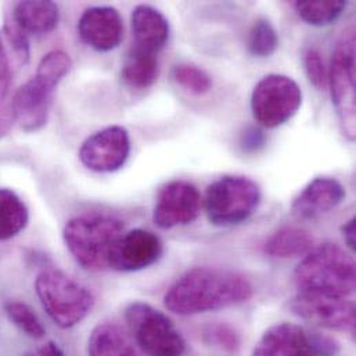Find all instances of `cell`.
<instances>
[{"label": "cell", "mask_w": 356, "mask_h": 356, "mask_svg": "<svg viewBox=\"0 0 356 356\" xmlns=\"http://www.w3.org/2000/svg\"><path fill=\"white\" fill-rule=\"evenodd\" d=\"M172 75L181 88L194 95H205L212 88L211 76L194 64L183 63L175 65Z\"/></svg>", "instance_id": "cell-27"}, {"label": "cell", "mask_w": 356, "mask_h": 356, "mask_svg": "<svg viewBox=\"0 0 356 356\" xmlns=\"http://www.w3.org/2000/svg\"><path fill=\"white\" fill-rule=\"evenodd\" d=\"M347 4L346 0H300L294 3V10L307 24L327 26L341 17Z\"/></svg>", "instance_id": "cell-23"}, {"label": "cell", "mask_w": 356, "mask_h": 356, "mask_svg": "<svg viewBox=\"0 0 356 356\" xmlns=\"http://www.w3.org/2000/svg\"><path fill=\"white\" fill-rule=\"evenodd\" d=\"M28 220L29 211L21 197L10 188H0V241L19 234Z\"/></svg>", "instance_id": "cell-22"}, {"label": "cell", "mask_w": 356, "mask_h": 356, "mask_svg": "<svg viewBox=\"0 0 356 356\" xmlns=\"http://www.w3.org/2000/svg\"><path fill=\"white\" fill-rule=\"evenodd\" d=\"M248 51L254 57H270L279 47V35L273 24L266 18L257 19L248 33Z\"/></svg>", "instance_id": "cell-24"}, {"label": "cell", "mask_w": 356, "mask_h": 356, "mask_svg": "<svg viewBox=\"0 0 356 356\" xmlns=\"http://www.w3.org/2000/svg\"><path fill=\"white\" fill-rule=\"evenodd\" d=\"M131 154V138L120 125L107 127L89 136L79 149V161L83 167L99 174H111L121 170Z\"/></svg>", "instance_id": "cell-12"}, {"label": "cell", "mask_w": 356, "mask_h": 356, "mask_svg": "<svg viewBox=\"0 0 356 356\" xmlns=\"http://www.w3.org/2000/svg\"><path fill=\"white\" fill-rule=\"evenodd\" d=\"M207 336L211 339L212 343H215L219 347H223L225 350L234 351L238 346V340H237L236 333L232 329L226 327V326L212 327V329H209Z\"/></svg>", "instance_id": "cell-31"}, {"label": "cell", "mask_w": 356, "mask_h": 356, "mask_svg": "<svg viewBox=\"0 0 356 356\" xmlns=\"http://www.w3.org/2000/svg\"><path fill=\"white\" fill-rule=\"evenodd\" d=\"M201 209L198 188L187 180H172L161 187L157 195L153 222L163 230L193 223Z\"/></svg>", "instance_id": "cell-13"}, {"label": "cell", "mask_w": 356, "mask_h": 356, "mask_svg": "<svg viewBox=\"0 0 356 356\" xmlns=\"http://www.w3.org/2000/svg\"><path fill=\"white\" fill-rule=\"evenodd\" d=\"M125 319L138 346L149 356H181L186 341L174 322L146 302H132Z\"/></svg>", "instance_id": "cell-7"}, {"label": "cell", "mask_w": 356, "mask_h": 356, "mask_svg": "<svg viewBox=\"0 0 356 356\" xmlns=\"http://www.w3.org/2000/svg\"><path fill=\"white\" fill-rule=\"evenodd\" d=\"M124 233V222L115 216L88 213L70 219L63 230L64 244L85 270L108 268L111 248Z\"/></svg>", "instance_id": "cell-4"}, {"label": "cell", "mask_w": 356, "mask_h": 356, "mask_svg": "<svg viewBox=\"0 0 356 356\" xmlns=\"http://www.w3.org/2000/svg\"><path fill=\"white\" fill-rule=\"evenodd\" d=\"M89 356H136L124 330L115 323L97 325L88 340Z\"/></svg>", "instance_id": "cell-20"}, {"label": "cell", "mask_w": 356, "mask_h": 356, "mask_svg": "<svg viewBox=\"0 0 356 356\" xmlns=\"http://www.w3.org/2000/svg\"><path fill=\"white\" fill-rule=\"evenodd\" d=\"M164 254L161 238L145 229H134L122 233L114 243L108 268L117 272H138L143 270L156 262Z\"/></svg>", "instance_id": "cell-14"}, {"label": "cell", "mask_w": 356, "mask_h": 356, "mask_svg": "<svg viewBox=\"0 0 356 356\" xmlns=\"http://www.w3.org/2000/svg\"><path fill=\"white\" fill-rule=\"evenodd\" d=\"M356 219L355 216H353L347 223H344V226L341 227L343 232V237L344 241L347 244V247L351 251H355L356 248V233H355Z\"/></svg>", "instance_id": "cell-33"}, {"label": "cell", "mask_w": 356, "mask_h": 356, "mask_svg": "<svg viewBox=\"0 0 356 356\" xmlns=\"http://www.w3.org/2000/svg\"><path fill=\"white\" fill-rule=\"evenodd\" d=\"M11 17L26 33L44 35L57 28L60 11L54 1L25 0L14 6Z\"/></svg>", "instance_id": "cell-18"}, {"label": "cell", "mask_w": 356, "mask_h": 356, "mask_svg": "<svg viewBox=\"0 0 356 356\" xmlns=\"http://www.w3.org/2000/svg\"><path fill=\"white\" fill-rule=\"evenodd\" d=\"M134 49L156 54L161 51L170 39V22L167 17L153 6L139 4L132 11Z\"/></svg>", "instance_id": "cell-17"}, {"label": "cell", "mask_w": 356, "mask_h": 356, "mask_svg": "<svg viewBox=\"0 0 356 356\" xmlns=\"http://www.w3.org/2000/svg\"><path fill=\"white\" fill-rule=\"evenodd\" d=\"M35 291L47 316L61 329L75 327L95 307L92 291L57 268L38 275Z\"/></svg>", "instance_id": "cell-5"}, {"label": "cell", "mask_w": 356, "mask_h": 356, "mask_svg": "<svg viewBox=\"0 0 356 356\" xmlns=\"http://www.w3.org/2000/svg\"><path fill=\"white\" fill-rule=\"evenodd\" d=\"M339 353L336 339L284 322L270 326L262 334L252 356H336Z\"/></svg>", "instance_id": "cell-10"}, {"label": "cell", "mask_w": 356, "mask_h": 356, "mask_svg": "<svg viewBox=\"0 0 356 356\" xmlns=\"http://www.w3.org/2000/svg\"><path fill=\"white\" fill-rule=\"evenodd\" d=\"M302 104V90L290 76L269 74L252 90L251 110L255 121L275 129L290 121Z\"/></svg>", "instance_id": "cell-8"}, {"label": "cell", "mask_w": 356, "mask_h": 356, "mask_svg": "<svg viewBox=\"0 0 356 356\" xmlns=\"http://www.w3.org/2000/svg\"><path fill=\"white\" fill-rule=\"evenodd\" d=\"M159 58L156 54H149L132 47L122 70V81L135 89L150 88L159 78Z\"/></svg>", "instance_id": "cell-21"}, {"label": "cell", "mask_w": 356, "mask_h": 356, "mask_svg": "<svg viewBox=\"0 0 356 356\" xmlns=\"http://www.w3.org/2000/svg\"><path fill=\"white\" fill-rule=\"evenodd\" d=\"M314 248V237L301 227H282L265 243V252L272 258H296L307 255Z\"/></svg>", "instance_id": "cell-19"}, {"label": "cell", "mask_w": 356, "mask_h": 356, "mask_svg": "<svg viewBox=\"0 0 356 356\" xmlns=\"http://www.w3.org/2000/svg\"><path fill=\"white\" fill-rule=\"evenodd\" d=\"M71 68L72 60L63 50H53L40 60L35 75L11 100L14 121L22 131L38 132L46 125L53 95Z\"/></svg>", "instance_id": "cell-2"}, {"label": "cell", "mask_w": 356, "mask_h": 356, "mask_svg": "<svg viewBox=\"0 0 356 356\" xmlns=\"http://www.w3.org/2000/svg\"><path fill=\"white\" fill-rule=\"evenodd\" d=\"M294 283L301 293L348 297L355 291L354 257L334 243L314 247L294 270Z\"/></svg>", "instance_id": "cell-3"}, {"label": "cell", "mask_w": 356, "mask_h": 356, "mask_svg": "<svg viewBox=\"0 0 356 356\" xmlns=\"http://www.w3.org/2000/svg\"><path fill=\"white\" fill-rule=\"evenodd\" d=\"M4 35L7 38V42L10 47L13 49V53L15 58L18 60L19 64H26L29 61L31 56V49H29V40H28V33L15 22V19L11 17H6L4 21Z\"/></svg>", "instance_id": "cell-28"}, {"label": "cell", "mask_w": 356, "mask_h": 356, "mask_svg": "<svg viewBox=\"0 0 356 356\" xmlns=\"http://www.w3.org/2000/svg\"><path fill=\"white\" fill-rule=\"evenodd\" d=\"M10 88H11V71H10L8 57L0 38V139L8 134L14 122L11 99H10Z\"/></svg>", "instance_id": "cell-26"}, {"label": "cell", "mask_w": 356, "mask_h": 356, "mask_svg": "<svg viewBox=\"0 0 356 356\" xmlns=\"http://www.w3.org/2000/svg\"><path fill=\"white\" fill-rule=\"evenodd\" d=\"M21 356H64V353L57 343L47 341Z\"/></svg>", "instance_id": "cell-32"}, {"label": "cell", "mask_w": 356, "mask_h": 356, "mask_svg": "<svg viewBox=\"0 0 356 356\" xmlns=\"http://www.w3.org/2000/svg\"><path fill=\"white\" fill-rule=\"evenodd\" d=\"M304 67L309 82L319 90L329 86V71L326 70L323 56L315 47H311L304 54Z\"/></svg>", "instance_id": "cell-29"}, {"label": "cell", "mask_w": 356, "mask_h": 356, "mask_svg": "<svg viewBox=\"0 0 356 356\" xmlns=\"http://www.w3.org/2000/svg\"><path fill=\"white\" fill-rule=\"evenodd\" d=\"M355 32L343 33L336 44L329 71L332 100L344 136L355 140Z\"/></svg>", "instance_id": "cell-9"}, {"label": "cell", "mask_w": 356, "mask_h": 356, "mask_svg": "<svg viewBox=\"0 0 356 356\" xmlns=\"http://www.w3.org/2000/svg\"><path fill=\"white\" fill-rule=\"evenodd\" d=\"M4 311L8 319L28 337L35 340L44 337L46 329L29 305L19 301H8L4 305Z\"/></svg>", "instance_id": "cell-25"}, {"label": "cell", "mask_w": 356, "mask_h": 356, "mask_svg": "<svg viewBox=\"0 0 356 356\" xmlns=\"http://www.w3.org/2000/svg\"><path fill=\"white\" fill-rule=\"evenodd\" d=\"M254 294L250 280L234 270L193 268L170 287L164 302L179 316H193L247 302Z\"/></svg>", "instance_id": "cell-1"}, {"label": "cell", "mask_w": 356, "mask_h": 356, "mask_svg": "<svg viewBox=\"0 0 356 356\" xmlns=\"http://www.w3.org/2000/svg\"><path fill=\"white\" fill-rule=\"evenodd\" d=\"M81 39L96 51L117 49L124 39V21L118 10L110 6H95L83 11L78 22Z\"/></svg>", "instance_id": "cell-15"}, {"label": "cell", "mask_w": 356, "mask_h": 356, "mask_svg": "<svg viewBox=\"0 0 356 356\" xmlns=\"http://www.w3.org/2000/svg\"><path fill=\"white\" fill-rule=\"evenodd\" d=\"M346 198L340 180L319 177L309 181L294 198L291 211L301 219H318L334 211Z\"/></svg>", "instance_id": "cell-16"}, {"label": "cell", "mask_w": 356, "mask_h": 356, "mask_svg": "<svg viewBox=\"0 0 356 356\" xmlns=\"http://www.w3.org/2000/svg\"><path fill=\"white\" fill-rule=\"evenodd\" d=\"M266 145V136L258 127H247L240 136V147L244 153L252 154L262 150Z\"/></svg>", "instance_id": "cell-30"}, {"label": "cell", "mask_w": 356, "mask_h": 356, "mask_svg": "<svg viewBox=\"0 0 356 356\" xmlns=\"http://www.w3.org/2000/svg\"><path fill=\"white\" fill-rule=\"evenodd\" d=\"M290 311L300 319L336 332H355V304L346 297L318 293H298L289 302Z\"/></svg>", "instance_id": "cell-11"}, {"label": "cell", "mask_w": 356, "mask_h": 356, "mask_svg": "<svg viewBox=\"0 0 356 356\" xmlns=\"http://www.w3.org/2000/svg\"><path fill=\"white\" fill-rule=\"evenodd\" d=\"M262 191L257 181L227 175L212 181L205 191L204 208L213 226H236L250 219L258 209Z\"/></svg>", "instance_id": "cell-6"}]
</instances>
